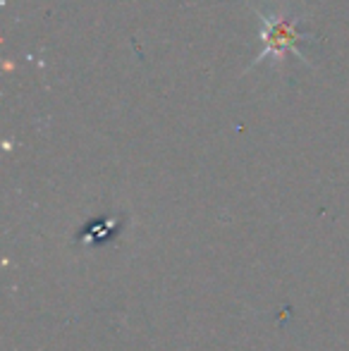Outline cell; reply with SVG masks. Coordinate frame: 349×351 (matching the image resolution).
I'll return each instance as SVG.
<instances>
[{
  "instance_id": "1",
  "label": "cell",
  "mask_w": 349,
  "mask_h": 351,
  "mask_svg": "<svg viewBox=\"0 0 349 351\" xmlns=\"http://www.w3.org/2000/svg\"><path fill=\"white\" fill-rule=\"evenodd\" d=\"M261 17H263V43H265L263 56H287V53H297L299 56V43L309 41V36L299 32L292 14L265 12Z\"/></svg>"
}]
</instances>
